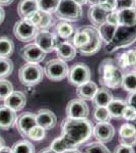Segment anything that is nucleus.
Returning <instances> with one entry per match:
<instances>
[{
  "label": "nucleus",
  "mask_w": 136,
  "mask_h": 153,
  "mask_svg": "<svg viewBox=\"0 0 136 153\" xmlns=\"http://www.w3.org/2000/svg\"><path fill=\"white\" fill-rule=\"evenodd\" d=\"M62 137L67 140L72 148L87 141L93 136V126L87 118L66 117L62 123Z\"/></svg>",
  "instance_id": "1"
},
{
  "label": "nucleus",
  "mask_w": 136,
  "mask_h": 153,
  "mask_svg": "<svg viewBox=\"0 0 136 153\" xmlns=\"http://www.w3.org/2000/svg\"><path fill=\"white\" fill-rule=\"evenodd\" d=\"M122 71L113 59H106L99 68V79L103 86L108 89H117L122 86Z\"/></svg>",
  "instance_id": "2"
},
{
  "label": "nucleus",
  "mask_w": 136,
  "mask_h": 153,
  "mask_svg": "<svg viewBox=\"0 0 136 153\" xmlns=\"http://www.w3.org/2000/svg\"><path fill=\"white\" fill-rule=\"evenodd\" d=\"M44 78V71L39 63L26 62L18 71V79L24 86H35L42 82Z\"/></svg>",
  "instance_id": "3"
},
{
  "label": "nucleus",
  "mask_w": 136,
  "mask_h": 153,
  "mask_svg": "<svg viewBox=\"0 0 136 153\" xmlns=\"http://www.w3.org/2000/svg\"><path fill=\"white\" fill-rule=\"evenodd\" d=\"M82 6L74 0H60L55 14L58 19L66 22H76L82 16Z\"/></svg>",
  "instance_id": "4"
},
{
  "label": "nucleus",
  "mask_w": 136,
  "mask_h": 153,
  "mask_svg": "<svg viewBox=\"0 0 136 153\" xmlns=\"http://www.w3.org/2000/svg\"><path fill=\"white\" fill-rule=\"evenodd\" d=\"M69 68L66 61L62 59H51L45 65L44 74L47 76V78L54 82L62 81L68 76Z\"/></svg>",
  "instance_id": "5"
},
{
  "label": "nucleus",
  "mask_w": 136,
  "mask_h": 153,
  "mask_svg": "<svg viewBox=\"0 0 136 153\" xmlns=\"http://www.w3.org/2000/svg\"><path fill=\"white\" fill-rule=\"evenodd\" d=\"M67 78H68V82L71 85L78 87V86L90 81L91 78L90 68L85 63L77 62L71 66V68L69 70Z\"/></svg>",
  "instance_id": "6"
},
{
  "label": "nucleus",
  "mask_w": 136,
  "mask_h": 153,
  "mask_svg": "<svg viewBox=\"0 0 136 153\" xmlns=\"http://www.w3.org/2000/svg\"><path fill=\"white\" fill-rule=\"evenodd\" d=\"M39 30L29 21V19H21L16 22L13 27V34L18 41L29 42L35 39Z\"/></svg>",
  "instance_id": "7"
},
{
  "label": "nucleus",
  "mask_w": 136,
  "mask_h": 153,
  "mask_svg": "<svg viewBox=\"0 0 136 153\" xmlns=\"http://www.w3.org/2000/svg\"><path fill=\"white\" fill-rule=\"evenodd\" d=\"M35 44L38 45L45 53H51L55 51L59 44L58 36L47 30H39L35 37Z\"/></svg>",
  "instance_id": "8"
},
{
  "label": "nucleus",
  "mask_w": 136,
  "mask_h": 153,
  "mask_svg": "<svg viewBox=\"0 0 136 153\" xmlns=\"http://www.w3.org/2000/svg\"><path fill=\"white\" fill-rule=\"evenodd\" d=\"M86 31L88 32V35H90V40H88L87 44L85 45L83 47L79 48L80 54L85 56H90V55H93L96 52L100 51V49L102 48L103 46V40L101 38L100 34H99V31L96 27H83Z\"/></svg>",
  "instance_id": "9"
},
{
  "label": "nucleus",
  "mask_w": 136,
  "mask_h": 153,
  "mask_svg": "<svg viewBox=\"0 0 136 153\" xmlns=\"http://www.w3.org/2000/svg\"><path fill=\"white\" fill-rule=\"evenodd\" d=\"M90 108L85 100L72 99L66 106V115L70 118H87Z\"/></svg>",
  "instance_id": "10"
},
{
  "label": "nucleus",
  "mask_w": 136,
  "mask_h": 153,
  "mask_svg": "<svg viewBox=\"0 0 136 153\" xmlns=\"http://www.w3.org/2000/svg\"><path fill=\"white\" fill-rule=\"evenodd\" d=\"M46 54L35 43L28 44L21 49V56L24 60L31 63H40L46 57Z\"/></svg>",
  "instance_id": "11"
},
{
  "label": "nucleus",
  "mask_w": 136,
  "mask_h": 153,
  "mask_svg": "<svg viewBox=\"0 0 136 153\" xmlns=\"http://www.w3.org/2000/svg\"><path fill=\"white\" fill-rule=\"evenodd\" d=\"M15 125L17 128V131L23 137H28L29 131L37 126V120L36 114L33 112H24L16 117Z\"/></svg>",
  "instance_id": "12"
},
{
  "label": "nucleus",
  "mask_w": 136,
  "mask_h": 153,
  "mask_svg": "<svg viewBox=\"0 0 136 153\" xmlns=\"http://www.w3.org/2000/svg\"><path fill=\"white\" fill-rule=\"evenodd\" d=\"M115 135V129L113 125L108 123H98L93 127V136L101 143H107L110 142L114 138Z\"/></svg>",
  "instance_id": "13"
},
{
  "label": "nucleus",
  "mask_w": 136,
  "mask_h": 153,
  "mask_svg": "<svg viewBox=\"0 0 136 153\" xmlns=\"http://www.w3.org/2000/svg\"><path fill=\"white\" fill-rule=\"evenodd\" d=\"M37 125L45 130H51L57 124L55 113L49 109H40L36 113Z\"/></svg>",
  "instance_id": "14"
},
{
  "label": "nucleus",
  "mask_w": 136,
  "mask_h": 153,
  "mask_svg": "<svg viewBox=\"0 0 136 153\" xmlns=\"http://www.w3.org/2000/svg\"><path fill=\"white\" fill-rule=\"evenodd\" d=\"M55 51L58 58L62 59V60L66 61V62L72 60L76 56V53H77V49L74 47V45L71 42L68 41L59 42Z\"/></svg>",
  "instance_id": "15"
},
{
  "label": "nucleus",
  "mask_w": 136,
  "mask_h": 153,
  "mask_svg": "<svg viewBox=\"0 0 136 153\" xmlns=\"http://www.w3.org/2000/svg\"><path fill=\"white\" fill-rule=\"evenodd\" d=\"M29 21L35 25L38 30H47L52 26L53 16H52V13H49V12L38 10L29 19Z\"/></svg>",
  "instance_id": "16"
},
{
  "label": "nucleus",
  "mask_w": 136,
  "mask_h": 153,
  "mask_svg": "<svg viewBox=\"0 0 136 153\" xmlns=\"http://www.w3.org/2000/svg\"><path fill=\"white\" fill-rule=\"evenodd\" d=\"M26 97L21 91H13L4 100V105L15 112L23 109L24 106H26Z\"/></svg>",
  "instance_id": "17"
},
{
  "label": "nucleus",
  "mask_w": 136,
  "mask_h": 153,
  "mask_svg": "<svg viewBox=\"0 0 136 153\" xmlns=\"http://www.w3.org/2000/svg\"><path fill=\"white\" fill-rule=\"evenodd\" d=\"M87 16L90 22L93 24V26L98 28L102 24L106 23L108 11L103 9L98 3H95V4H90V8H88Z\"/></svg>",
  "instance_id": "18"
},
{
  "label": "nucleus",
  "mask_w": 136,
  "mask_h": 153,
  "mask_svg": "<svg viewBox=\"0 0 136 153\" xmlns=\"http://www.w3.org/2000/svg\"><path fill=\"white\" fill-rule=\"evenodd\" d=\"M16 112L5 105H0V129L9 130L15 125Z\"/></svg>",
  "instance_id": "19"
},
{
  "label": "nucleus",
  "mask_w": 136,
  "mask_h": 153,
  "mask_svg": "<svg viewBox=\"0 0 136 153\" xmlns=\"http://www.w3.org/2000/svg\"><path fill=\"white\" fill-rule=\"evenodd\" d=\"M39 10L37 0H21L17 5V12L21 19H29L36 11Z\"/></svg>",
  "instance_id": "20"
},
{
  "label": "nucleus",
  "mask_w": 136,
  "mask_h": 153,
  "mask_svg": "<svg viewBox=\"0 0 136 153\" xmlns=\"http://www.w3.org/2000/svg\"><path fill=\"white\" fill-rule=\"evenodd\" d=\"M98 85L93 82V81H88L82 85L78 86L76 89V96L78 97V99L81 100H93V96L98 91Z\"/></svg>",
  "instance_id": "21"
},
{
  "label": "nucleus",
  "mask_w": 136,
  "mask_h": 153,
  "mask_svg": "<svg viewBox=\"0 0 136 153\" xmlns=\"http://www.w3.org/2000/svg\"><path fill=\"white\" fill-rule=\"evenodd\" d=\"M113 94L108 88L103 87L98 89L93 98V104L95 107H107L110 101L113 99Z\"/></svg>",
  "instance_id": "22"
},
{
  "label": "nucleus",
  "mask_w": 136,
  "mask_h": 153,
  "mask_svg": "<svg viewBox=\"0 0 136 153\" xmlns=\"http://www.w3.org/2000/svg\"><path fill=\"white\" fill-rule=\"evenodd\" d=\"M117 11L119 16V26L133 27L136 25V7L120 9Z\"/></svg>",
  "instance_id": "23"
},
{
  "label": "nucleus",
  "mask_w": 136,
  "mask_h": 153,
  "mask_svg": "<svg viewBox=\"0 0 136 153\" xmlns=\"http://www.w3.org/2000/svg\"><path fill=\"white\" fill-rule=\"evenodd\" d=\"M126 106H127L126 101L119 98H113L107 105V108L112 118H122L123 111Z\"/></svg>",
  "instance_id": "24"
},
{
  "label": "nucleus",
  "mask_w": 136,
  "mask_h": 153,
  "mask_svg": "<svg viewBox=\"0 0 136 153\" xmlns=\"http://www.w3.org/2000/svg\"><path fill=\"white\" fill-rule=\"evenodd\" d=\"M99 34H100L101 38H102L103 42L105 43H110L113 40V38L115 37L116 31H117L118 27L117 26H113V25L109 24V23H104L101 26H99L98 28Z\"/></svg>",
  "instance_id": "25"
},
{
  "label": "nucleus",
  "mask_w": 136,
  "mask_h": 153,
  "mask_svg": "<svg viewBox=\"0 0 136 153\" xmlns=\"http://www.w3.org/2000/svg\"><path fill=\"white\" fill-rule=\"evenodd\" d=\"M56 35L65 40H69L73 34L75 33V29L71 24H69L66 21H61L56 25L55 27Z\"/></svg>",
  "instance_id": "26"
},
{
  "label": "nucleus",
  "mask_w": 136,
  "mask_h": 153,
  "mask_svg": "<svg viewBox=\"0 0 136 153\" xmlns=\"http://www.w3.org/2000/svg\"><path fill=\"white\" fill-rule=\"evenodd\" d=\"M135 61H136L135 52L133 49H131V50L125 51L124 53H122L119 57H118L117 65L119 68H133L135 65Z\"/></svg>",
  "instance_id": "27"
},
{
  "label": "nucleus",
  "mask_w": 136,
  "mask_h": 153,
  "mask_svg": "<svg viewBox=\"0 0 136 153\" xmlns=\"http://www.w3.org/2000/svg\"><path fill=\"white\" fill-rule=\"evenodd\" d=\"M88 40H90V35L88 32L86 31L85 28H81L80 30L75 31V33L72 36V42L71 43L74 45L76 49H79L83 47L85 45L87 44Z\"/></svg>",
  "instance_id": "28"
},
{
  "label": "nucleus",
  "mask_w": 136,
  "mask_h": 153,
  "mask_svg": "<svg viewBox=\"0 0 136 153\" xmlns=\"http://www.w3.org/2000/svg\"><path fill=\"white\" fill-rule=\"evenodd\" d=\"M127 92H135L136 91V71H130L123 75L122 86Z\"/></svg>",
  "instance_id": "29"
},
{
  "label": "nucleus",
  "mask_w": 136,
  "mask_h": 153,
  "mask_svg": "<svg viewBox=\"0 0 136 153\" xmlns=\"http://www.w3.org/2000/svg\"><path fill=\"white\" fill-rule=\"evenodd\" d=\"M13 51V41L8 37H0V57H9Z\"/></svg>",
  "instance_id": "30"
},
{
  "label": "nucleus",
  "mask_w": 136,
  "mask_h": 153,
  "mask_svg": "<svg viewBox=\"0 0 136 153\" xmlns=\"http://www.w3.org/2000/svg\"><path fill=\"white\" fill-rule=\"evenodd\" d=\"M12 153H35V147L28 140H21L11 147Z\"/></svg>",
  "instance_id": "31"
},
{
  "label": "nucleus",
  "mask_w": 136,
  "mask_h": 153,
  "mask_svg": "<svg viewBox=\"0 0 136 153\" xmlns=\"http://www.w3.org/2000/svg\"><path fill=\"white\" fill-rule=\"evenodd\" d=\"M37 1H38L39 10L49 12V13L55 12L60 3V0H37Z\"/></svg>",
  "instance_id": "32"
},
{
  "label": "nucleus",
  "mask_w": 136,
  "mask_h": 153,
  "mask_svg": "<svg viewBox=\"0 0 136 153\" xmlns=\"http://www.w3.org/2000/svg\"><path fill=\"white\" fill-rule=\"evenodd\" d=\"M50 148L52 150H54V151H56L57 153H62L64 151H66V150L71 149L72 147H71L70 144L67 142V140L61 136V137H59V138H56V139L52 142V144L50 145Z\"/></svg>",
  "instance_id": "33"
},
{
  "label": "nucleus",
  "mask_w": 136,
  "mask_h": 153,
  "mask_svg": "<svg viewBox=\"0 0 136 153\" xmlns=\"http://www.w3.org/2000/svg\"><path fill=\"white\" fill-rule=\"evenodd\" d=\"M13 71V62L8 57H0V78H5Z\"/></svg>",
  "instance_id": "34"
},
{
  "label": "nucleus",
  "mask_w": 136,
  "mask_h": 153,
  "mask_svg": "<svg viewBox=\"0 0 136 153\" xmlns=\"http://www.w3.org/2000/svg\"><path fill=\"white\" fill-rule=\"evenodd\" d=\"M93 118L98 123H108L112 117H111L107 107H95Z\"/></svg>",
  "instance_id": "35"
},
{
  "label": "nucleus",
  "mask_w": 136,
  "mask_h": 153,
  "mask_svg": "<svg viewBox=\"0 0 136 153\" xmlns=\"http://www.w3.org/2000/svg\"><path fill=\"white\" fill-rule=\"evenodd\" d=\"M13 92V86L7 80H0V100H5Z\"/></svg>",
  "instance_id": "36"
},
{
  "label": "nucleus",
  "mask_w": 136,
  "mask_h": 153,
  "mask_svg": "<svg viewBox=\"0 0 136 153\" xmlns=\"http://www.w3.org/2000/svg\"><path fill=\"white\" fill-rule=\"evenodd\" d=\"M45 136H46V130L37 125L29 131L28 137L26 138L34 140V141H41V140H43L45 138Z\"/></svg>",
  "instance_id": "37"
},
{
  "label": "nucleus",
  "mask_w": 136,
  "mask_h": 153,
  "mask_svg": "<svg viewBox=\"0 0 136 153\" xmlns=\"http://www.w3.org/2000/svg\"><path fill=\"white\" fill-rule=\"evenodd\" d=\"M85 153H111L109 151V149L103 143L101 142H93L90 144H88L85 147Z\"/></svg>",
  "instance_id": "38"
},
{
  "label": "nucleus",
  "mask_w": 136,
  "mask_h": 153,
  "mask_svg": "<svg viewBox=\"0 0 136 153\" xmlns=\"http://www.w3.org/2000/svg\"><path fill=\"white\" fill-rule=\"evenodd\" d=\"M98 4L108 12L117 10V0H98Z\"/></svg>",
  "instance_id": "39"
},
{
  "label": "nucleus",
  "mask_w": 136,
  "mask_h": 153,
  "mask_svg": "<svg viewBox=\"0 0 136 153\" xmlns=\"http://www.w3.org/2000/svg\"><path fill=\"white\" fill-rule=\"evenodd\" d=\"M136 134V131L134 128L132 127V125H130L129 123L124 124L120 127L119 130V135L120 138H124V137H129V136H133Z\"/></svg>",
  "instance_id": "40"
},
{
  "label": "nucleus",
  "mask_w": 136,
  "mask_h": 153,
  "mask_svg": "<svg viewBox=\"0 0 136 153\" xmlns=\"http://www.w3.org/2000/svg\"><path fill=\"white\" fill-rule=\"evenodd\" d=\"M136 7V0H117V10Z\"/></svg>",
  "instance_id": "41"
},
{
  "label": "nucleus",
  "mask_w": 136,
  "mask_h": 153,
  "mask_svg": "<svg viewBox=\"0 0 136 153\" xmlns=\"http://www.w3.org/2000/svg\"><path fill=\"white\" fill-rule=\"evenodd\" d=\"M135 117H136V109H134V108L131 107L129 105L126 106L124 111H123L122 117L124 118V120H128V122H130V120H132Z\"/></svg>",
  "instance_id": "42"
},
{
  "label": "nucleus",
  "mask_w": 136,
  "mask_h": 153,
  "mask_svg": "<svg viewBox=\"0 0 136 153\" xmlns=\"http://www.w3.org/2000/svg\"><path fill=\"white\" fill-rule=\"evenodd\" d=\"M106 22L109 24H111V25H113V26L119 27V16H118V11L114 10V11L108 12Z\"/></svg>",
  "instance_id": "43"
},
{
  "label": "nucleus",
  "mask_w": 136,
  "mask_h": 153,
  "mask_svg": "<svg viewBox=\"0 0 136 153\" xmlns=\"http://www.w3.org/2000/svg\"><path fill=\"white\" fill-rule=\"evenodd\" d=\"M120 144L125 145L128 147H135L136 146V134L129 137L120 138Z\"/></svg>",
  "instance_id": "44"
},
{
  "label": "nucleus",
  "mask_w": 136,
  "mask_h": 153,
  "mask_svg": "<svg viewBox=\"0 0 136 153\" xmlns=\"http://www.w3.org/2000/svg\"><path fill=\"white\" fill-rule=\"evenodd\" d=\"M114 153H135L133 147H128L125 146V145H118L117 147L115 148V151Z\"/></svg>",
  "instance_id": "45"
},
{
  "label": "nucleus",
  "mask_w": 136,
  "mask_h": 153,
  "mask_svg": "<svg viewBox=\"0 0 136 153\" xmlns=\"http://www.w3.org/2000/svg\"><path fill=\"white\" fill-rule=\"evenodd\" d=\"M126 104L133 107L136 109V91L135 92H131L128 95L127 99H126Z\"/></svg>",
  "instance_id": "46"
},
{
  "label": "nucleus",
  "mask_w": 136,
  "mask_h": 153,
  "mask_svg": "<svg viewBox=\"0 0 136 153\" xmlns=\"http://www.w3.org/2000/svg\"><path fill=\"white\" fill-rule=\"evenodd\" d=\"M14 0H0V6H7L10 5Z\"/></svg>",
  "instance_id": "47"
},
{
  "label": "nucleus",
  "mask_w": 136,
  "mask_h": 153,
  "mask_svg": "<svg viewBox=\"0 0 136 153\" xmlns=\"http://www.w3.org/2000/svg\"><path fill=\"white\" fill-rule=\"evenodd\" d=\"M4 18H5V11L2 8V6H0V25L3 23Z\"/></svg>",
  "instance_id": "48"
},
{
  "label": "nucleus",
  "mask_w": 136,
  "mask_h": 153,
  "mask_svg": "<svg viewBox=\"0 0 136 153\" xmlns=\"http://www.w3.org/2000/svg\"><path fill=\"white\" fill-rule=\"evenodd\" d=\"M0 153H12V150H11V148L4 146L0 149Z\"/></svg>",
  "instance_id": "49"
},
{
  "label": "nucleus",
  "mask_w": 136,
  "mask_h": 153,
  "mask_svg": "<svg viewBox=\"0 0 136 153\" xmlns=\"http://www.w3.org/2000/svg\"><path fill=\"white\" fill-rule=\"evenodd\" d=\"M62 153H81L79 150H77L76 148H71V149H68L66 151H64Z\"/></svg>",
  "instance_id": "50"
},
{
  "label": "nucleus",
  "mask_w": 136,
  "mask_h": 153,
  "mask_svg": "<svg viewBox=\"0 0 136 153\" xmlns=\"http://www.w3.org/2000/svg\"><path fill=\"white\" fill-rule=\"evenodd\" d=\"M74 1L80 6H83V5H85V4H87V0H74Z\"/></svg>",
  "instance_id": "51"
},
{
  "label": "nucleus",
  "mask_w": 136,
  "mask_h": 153,
  "mask_svg": "<svg viewBox=\"0 0 136 153\" xmlns=\"http://www.w3.org/2000/svg\"><path fill=\"white\" fill-rule=\"evenodd\" d=\"M39 153H57V152H56V151H54V150H52L51 148H48V149L42 150V151H40Z\"/></svg>",
  "instance_id": "52"
},
{
  "label": "nucleus",
  "mask_w": 136,
  "mask_h": 153,
  "mask_svg": "<svg viewBox=\"0 0 136 153\" xmlns=\"http://www.w3.org/2000/svg\"><path fill=\"white\" fill-rule=\"evenodd\" d=\"M129 124H130V125H132V127L134 128L135 131H136V117H135L134 118H133L132 120H130V122H129Z\"/></svg>",
  "instance_id": "53"
},
{
  "label": "nucleus",
  "mask_w": 136,
  "mask_h": 153,
  "mask_svg": "<svg viewBox=\"0 0 136 153\" xmlns=\"http://www.w3.org/2000/svg\"><path fill=\"white\" fill-rule=\"evenodd\" d=\"M5 146V143H4V140H3V138L0 136V149H1L2 147H4Z\"/></svg>",
  "instance_id": "54"
},
{
  "label": "nucleus",
  "mask_w": 136,
  "mask_h": 153,
  "mask_svg": "<svg viewBox=\"0 0 136 153\" xmlns=\"http://www.w3.org/2000/svg\"><path fill=\"white\" fill-rule=\"evenodd\" d=\"M90 2V4H95V3H98V0H87V3Z\"/></svg>",
  "instance_id": "55"
},
{
  "label": "nucleus",
  "mask_w": 136,
  "mask_h": 153,
  "mask_svg": "<svg viewBox=\"0 0 136 153\" xmlns=\"http://www.w3.org/2000/svg\"><path fill=\"white\" fill-rule=\"evenodd\" d=\"M133 50H134V52H135V56H136V48H134V49H133ZM133 68H134V70L136 71V61H135V65H134V66H133Z\"/></svg>",
  "instance_id": "56"
}]
</instances>
